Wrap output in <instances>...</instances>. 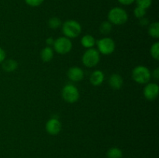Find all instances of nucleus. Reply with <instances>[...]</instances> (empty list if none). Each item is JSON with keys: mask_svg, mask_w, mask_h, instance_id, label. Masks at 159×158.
<instances>
[{"mask_svg": "<svg viewBox=\"0 0 159 158\" xmlns=\"http://www.w3.org/2000/svg\"><path fill=\"white\" fill-rule=\"evenodd\" d=\"M96 41L95 40L94 37L92 35L89 34H87L82 37V38L81 39V43H82V46L85 48H93L94 46V45L96 44Z\"/></svg>", "mask_w": 159, "mask_h": 158, "instance_id": "15", "label": "nucleus"}, {"mask_svg": "<svg viewBox=\"0 0 159 158\" xmlns=\"http://www.w3.org/2000/svg\"><path fill=\"white\" fill-rule=\"evenodd\" d=\"M25 2L31 7H37L43 2L44 0H24Z\"/></svg>", "mask_w": 159, "mask_h": 158, "instance_id": "23", "label": "nucleus"}, {"mask_svg": "<svg viewBox=\"0 0 159 158\" xmlns=\"http://www.w3.org/2000/svg\"><path fill=\"white\" fill-rule=\"evenodd\" d=\"M99 30H100L101 33L103 35H107L110 33L112 30V24L109 21L103 22L101 23L100 26H99Z\"/></svg>", "mask_w": 159, "mask_h": 158, "instance_id": "18", "label": "nucleus"}, {"mask_svg": "<svg viewBox=\"0 0 159 158\" xmlns=\"http://www.w3.org/2000/svg\"><path fill=\"white\" fill-rule=\"evenodd\" d=\"M40 57L43 62H50L54 57V50L51 46H46L40 52Z\"/></svg>", "mask_w": 159, "mask_h": 158, "instance_id": "14", "label": "nucleus"}, {"mask_svg": "<svg viewBox=\"0 0 159 158\" xmlns=\"http://www.w3.org/2000/svg\"><path fill=\"white\" fill-rule=\"evenodd\" d=\"M54 50L60 54H66L71 51L72 48V43L69 38L66 37H61L54 40Z\"/></svg>", "mask_w": 159, "mask_h": 158, "instance_id": "7", "label": "nucleus"}, {"mask_svg": "<svg viewBox=\"0 0 159 158\" xmlns=\"http://www.w3.org/2000/svg\"><path fill=\"white\" fill-rule=\"evenodd\" d=\"M150 53L152 57L156 60H159V43L156 42L151 46Z\"/></svg>", "mask_w": 159, "mask_h": 158, "instance_id": "20", "label": "nucleus"}, {"mask_svg": "<svg viewBox=\"0 0 159 158\" xmlns=\"http://www.w3.org/2000/svg\"><path fill=\"white\" fill-rule=\"evenodd\" d=\"M108 20L111 24L120 26L128 20L127 12L120 7H114L108 12Z\"/></svg>", "mask_w": 159, "mask_h": 158, "instance_id": "1", "label": "nucleus"}, {"mask_svg": "<svg viewBox=\"0 0 159 158\" xmlns=\"http://www.w3.org/2000/svg\"><path fill=\"white\" fill-rule=\"evenodd\" d=\"M153 77L155 80H158L159 78V68H156L153 72Z\"/></svg>", "mask_w": 159, "mask_h": 158, "instance_id": "27", "label": "nucleus"}, {"mask_svg": "<svg viewBox=\"0 0 159 158\" xmlns=\"http://www.w3.org/2000/svg\"><path fill=\"white\" fill-rule=\"evenodd\" d=\"M6 60V52L0 46V64L2 63Z\"/></svg>", "mask_w": 159, "mask_h": 158, "instance_id": "25", "label": "nucleus"}, {"mask_svg": "<svg viewBox=\"0 0 159 158\" xmlns=\"http://www.w3.org/2000/svg\"><path fill=\"white\" fill-rule=\"evenodd\" d=\"M105 75L100 70H96L92 73L90 76V82L93 86H99L103 82Z\"/></svg>", "mask_w": 159, "mask_h": 158, "instance_id": "11", "label": "nucleus"}, {"mask_svg": "<svg viewBox=\"0 0 159 158\" xmlns=\"http://www.w3.org/2000/svg\"><path fill=\"white\" fill-rule=\"evenodd\" d=\"M107 158H122L123 152L118 147H112L107 151Z\"/></svg>", "mask_w": 159, "mask_h": 158, "instance_id": "16", "label": "nucleus"}, {"mask_svg": "<svg viewBox=\"0 0 159 158\" xmlns=\"http://www.w3.org/2000/svg\"><path fill=\"white\" fill-rule=\"evenodd\" d=\"M2 67L6 72H12L18 68V63L13 59H8L2 63Z\"/></svg>", "mask_w": 159, "mask_h": 158, "instance_id": "13", "label": "nucleus"}, {"mask_svg": "<svg viewBox=\"0 0 159 158\" xmlns=\"http://www.w3.org/2000/svg\"><path fill=\"white\" fill-rule=\"evenodd\" d=\"M148 33L152 37L158 39L159 37V23L158 22H155L152 23L148 27Z\"/></svg>", "mask_w": 159, "mask_h": 158, "instance_id": "17", "label": "nucleus"}, {"mask_svg": "<svg viewBox=\"0 0 159 158\" xmlns=\"http://www.w3.org/2000/svg\"><path fill=\"white\" fill-rule=\"evenodd\" d=\"M137 3V6L147 9L152 6V0H135Z\"/></svg>", "mask_w": 159, "mask_h": 158, "instance_id": "21", "label": "nucleus"}, {"mask_svg": "<svg viewBox=\"0 0 159 158\" xmlns=\"http://www.w3.org/2000/svg\"><path fill=\"white\" fill-rule=\"evenodd\" d=\"M45 128L50 135L55 136L58 134L61 130V123L57 119L52 118L47 122Z\"/></svg>", "mask_w": 159, "mask_h": 158, "instance_id": "9", "label": "nucleus"}, {"mask_svg": "<svg viewBox=\"0 0 159 158\" xmlns=\"http://www.w3.org/2000/svg\"><path fill=\"white\" fill-rule=\"evenodd\" d=\"M109 84L113 89H120L124 84V80L120 74H113L109 79Z\"/></svg>", "mask_w": 159, "mask_h": 158, "instance_id": "12", "label": "nucleus"}, {"mask_svg": "<svg viewBox=\"0 0 159 158\" xmlns=\"http://www.w3.org/2000/svg\"><path fill=\"white\" fill-rule=\"evenodd\" d=\"M68 77L71 81L75 82L81 81L84 78V72L79 67H72L68 71Z\"/></svg>", "mask_w": 159, "mask_h": 158, "instance_id": "10", "label": "nucleus"}, {"mask_svg": "<svg viewBox=\"0 0 159 158\" xmlns=\"http://www.w3.org/2000/svg\"><path fill=\"white\" fill-rule=\"evenodd\" d=\"M61 94L64 100L68 103L76 102L79 100V96H80L79 89L75 85H70V84L64 87Z\"/></svg>", "mask_w": 159, "mask_h": 158, "instance_id": "6", "label": "nucleus"}, {"mask_svg": "<svg viewBox=\"0 0 159 158\" xmlns=\"http://www.w3.org/2000/svg\"><path fill=\"white\" fill-rule=\"evenodd\" d=\"M54 40L52 38V37H48V39L46 40V43L48 45V46H51L52 45H54Z\"/></svg>", "mask_w": 159, "mask_h": 158, "instance_id": "26", "label": "nucleus"}, {"mask_svg": "<svg viewBox=\"0 0 159 158\" xmlns=\"http://www.w3.org/2000/svg\"><path fill=\"white\" fill-rule=\"evenodd\" d=\"M159 94V87L155 83H149L144 87V96L149 101H153L158 98Z\"/></svg>", "mask_w": 159, "mask_h": 158, "instance_id": "8", "label": "nucleus"}, {"mask_svg": "<svg viewBox=\"0 0 159 158\" xmlns=\"http://www.w3.org/2000/svg\"><path fill=\"white\" fill-rule=\"evenodd\" d=\"M62 31L64 35L68 38H76L82 32V26L76 20H69L65 21L62 26Z\"/></svg>", "mask_w": 159, "mask_h": 158, "instance_id": "2", "label": "nucleus"}, {"mask_svg": "<svg viewBox=\"0 0 159 158\" xmlns=\"http://www.w3.org/2000/svg\"><path fill=\"white\" fill-rule=\"evenodd\" d=\"M152 77V74L148 68L143 65L134 68L132 71V78L138 84H147Z\"/></svg>", "mask_w": 159, "mask_h": 158, "instance_id": "3", "label": "nucleus"}, {"mask_svg": "<svg viewBox=\"0 0 159 158\" xmlns=\"http://www.w3.org/2000/svg\"><path fill=\"white\" fill-rule=\"evenodd\" d=\"M117 1L124 6H129V5L133 4L135 0H117Z\"/></svg>", "mask_w": 159, "mask_h": 158, "instance_id": "24", "label": "nucleus"}, {"mask_svg": "<svg viewBox=\"0 0 159 158\" xmlns=\"http://www.w3.org/2000/svg\"><path fill=\"white\" fill-rule=\"evenodd\" d=\"M100 60V55L97 50L89 48L87 50L82 56V64L87 68H93L99 64Z\"/></svg>", "mask_w": 159, "mask_h": 158, "instance_id": "4", "label": "nucleus"}, {"mask_svg": "<svg viewBox=\"0 0 159 158\" xmlns=\"http://www.w3.org/2000/svg\"><path fill=\"white\" fill-rule=\"evenodd\" d=\"M140 23L141 25H143V26H146V25L148 24V20H146L144 17H143V18L140 19Z\"/></svg>", "mask_w": 159, "mask_h": 158, "instance_id": "28", "label": "nucleus"}, {"mask_svg": "<svg viewBox=\"0 0 159 158\" xmlns=\"http://www.w3.org/2000/svg\"><path fill=\"white\" fill-rule=\"evenodd\" d=\"M98 51L104 55H110L115 50L116 45L113 39L110 37H103L96 42Z\"/></svg>", "mask_w": 159, "mask_h": 158, "instance_id": "5", "label": "nucleus"}, {"mask_svg": "<svg viewBox=\"0 0 159 158\" xmlns=\"http://www.w3.org/2000/svg\"><path fill=\"white\" fill-rule=\"evenodd\" d=\"M134 15L137 18L140 20V19L144 17V15H146V9L137 6L134 9Z\"/></svg>", "mask_w": 159, "mask_h": 158, "instance_id": "22", "label": "nucleus"}, {"mask_svg": "<svg viewBox=\"0 0 159 158\" xmlns=\"http://www.w3.org/2000/svg\"><path fill=\"white\" fill-rule=\"evenodd\" d=\"M61 25V21L57 17H51L49 20H48V26L50 28L53 29H56L59 28Z\"/></svg>", "mask_w": 159, "mask_h": 158, "instance_id": "19", "label": "nucleus"}]
</instances>
